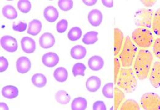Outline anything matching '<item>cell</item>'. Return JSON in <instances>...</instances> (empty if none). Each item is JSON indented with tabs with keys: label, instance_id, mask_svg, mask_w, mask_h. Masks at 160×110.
Listing matches in <instances>:
<instances>
[{
	"label": "cell",
	"instance_id": "6da1fadb",
	"mask_svg": "<svg viewBox=\"0 0 160 110\" xmlns=\"http://www.w3.org/2000/svg\"><path fill=\"white\" fill-rule=\"evenodd\" d=\"M153 57L152 52L146 49L138 51L134 62V72L136 77L140 79H145L150 73Z\"/></svg>",
	"mask_w": 160,
	"mask_h": 110
},
{
	"label": "cell",
	"instance_id": "7a4b0ae2",
	"mask_svg": "<svg viewBox=\"0 0 160 110\" xmlns=\"http://www.w3.org/2000/svg\"><path fill=\"white\" fill-rule=\"evenodd\" d=\"M117 84L120 89L127 93L134 92L136 89L138 81L133 70L131 68H121Z\"/></svg>",
	"mask_w": 160,
	"mask_h": 110
},
{
	"label": "cell",
	"instance_id": "3957f363",
	"mask_svg": "<svg viewBox=\"0 0 160 110\" xmlns=\"http://www.w3.org/2000/svg\"><path fill=\"white\" fill-rule=\"evenodd\" d=\"M137 52V47L132 42L130 37H126L119 55L122 67H131L135 60L136 55L138 54Z\"/></svg>",
	"mask_w": 160,
	"mask_h": 110
},
{
	"label": "cell",
	"instance_id": "277c9868",
	"mask_svg": "<svg viewBox=\"0 0 160 110\" xmlns=\"http://www.w3.org/2000/svg\"><path fill=\"white\" fill-rule=\"evenodd\" d=\"M131 37L136 44L144 49L150 48L154 41L152 32L145 28H136L133 31Z\"/></svg>",
	"mask_w": 160,
	"mask_h": 110
},
{
	"label": "cell",
	"instance_id": "5b68a950",
	"mask_svg": "<svg viewBox=\"0 0 160 110\" xmlns=\"http://www.w3.org/2000/svg\"><path fill=\"white\" fill-rule=\"evenodd\" d=\"M154 14L155 12L153 9H141L138 11L134 16L136 25L140 27V28H151Z\"/></svg>",
	"mask_w": 160,
	"mask_h": 110
},
{
	"label": "cell",
	"instance_id": "8992f818",
	"mask_svg": "<svg viewBox=\"0 0 160 110\" xmlns=\"http://www.w3.org/2000/svg\"><path fill=\"white\" fill-rule=\"evenodd\" d=\"M140 105L144 110H160V97L153 92L146 93L140 98Z\"/></svg>",
	"mask_w": 160,
	"mask_h": 110
},
{
	"label": "cell",
	"instance_id": "52a82bcc",
	"mask_svg": "<svg viewBox=\"0 0 160 110\" xmlns=\"http://www.w3.org/2000/svg\"><path fill=\"white\" fill-rule=\"evenodd\" d=\"M1 46L9 52H14L18 49V43L14 37L6 35L1 38Z\"/></svg>",
	"mask_w": 160,
	"mask_h": 110
},
{
	"label": "cell",
	"instance_id": "ba28073f",
	"mask_svg": "<svg viewBox=\"0 0 160 110\" xmlns=\"http://www.w3.org/2000/svg\"><path fill=\"white\" fill-rule=\"evenodd\" d=\"M149 79L155 88L160 87V62H155L152 67Z\"/></svg>",
	"mask_w": 160,
	"mask_h": 110
},
{
	"label": "cell",
	"instance_id": "9c48e42d",
	"mask_svg": "<svg viewBox=\"0 0 160 110\" xmlns=\"http://www.w3.org/2000/svg\"><path fill=\"white\" fill-rule=\"evenodd\" d=\"M20 44L22 51L27 54L33 53L36 49V42L32 38L23 37L20 41Z\"/></svg>",
	"mask_w": 160,
	"mask_h": 110
},
{
	"label": "cell",
	"instance_id": "30bf717a",
	"mask_svg": "<svg viewBox=\"0 0 160 110\" xmlns=\"http://www.w3.org/2000/svg\"><path fill=\"white\" fill-rule=\"evenodd\" d=\"M42 62L46 67L49 68L54 67L59 62V57L54 52H49L42 55Z\"/></svg>",
	"mask_w": 160,
	"mask_h": 110
},
{
	"label": "cell",
	"instance_id": "8fae6325",
	"mask_svg": "<svg viewBox=\"0 0 160 110\" xmlns=\"http://www.w3.org/2000/svg\"><path fill=\"white\" fill-rule=\"evenodd\" d=\"M124 41V35L122 31L119 28L114 29V55L117 56L120 53Z\"/></svg>",
	"mask_w": 160,
	"mask_h": 110
},
{
	"label": "cell",
	"instance_id": "7c38bea8",
	"mask_svg": "<svg viewBox=\"0 0 160 110\" xmlns=\"http://www.w3.org/2000/svg\"><path fill=\"white\" fill-rule=\"evenodd\" d=\"M31 62L28 58L23 56L19 57L16 61V68L19 73H27L30 70Z\"/></svg>",
	"mask_w": 160,
	"mask_h": 110
},
{
	"label": "cell",
	"instance_id": "4fadbf2b",
	"mask_svg": "<svg viewBox=\"0 0 160 110\" xmlns=\"http://www.w3.org/2000/svg\"><path fill=\"white\" fill-rule=\"evenodd\" d=\"M40 46L43 49H49L52 48L56 42L55 38L50 33H44L40 38Z\"/></svg>",
	"mask_w": 160,
	"mask_h": 110
},
{
	"label": "cell",
	"instance_id": "5bb4252c",
	"mask_svg": "<svg viewBox=\"0 0 160 110\" xmlns=\"http://www.w3.org/2000/svg\"><path fill=\"white\" fill-rule=\"evenodd\" d=\"M89 23L93 27H99L103 20V15L99 9H92L88 16Z\"/></svg>",
	"mask_w": 160,
	"mask_h": 110
},
{
	"label": "cell",
	"instance_id": "9a60e30c",
	"mask_svg": "<svg viewBox=\"0 0 160 110\" xmlns=\"http://www.w3.org/2000/svg\"><path fill=\"white\" fill-rule=\"evenodd\" d=\"M101 83V80L99 77L92 76L87 79L86 82V87L89 92H97L100 89Z\"/></svg>",
	"mask_w": 160,
	"mask_h": 110
},
{
	"label": "cell",
	"instance_id": "2e32d148",
	"mask_svg": "<svg viewBox=\"0 0 160 110\" xmlns=\"http://www.w3.org/2000/svg\"><path fill=\"white\" fill-rule=\"evenodd\" d=\"M89 68L92 71H99L104 65V60L99 55H94L88 60Z\"/></svg>",
	"mask_w": 160,
	"mask_h": 110
},
{
	"label": "cell",
	"instance_id": "e0dca14e",
	"mask_svg": "<svg viewBox=\"0 0 160 110\" xmlns=\"http://www.w3.org/2000/svg\"><path fill=\"white\" fill-rule=\"evenodd\" d=\"M44 17L48 22H54L59 18V12L55 7L49 6L44 10Z\"/></svg>",
	"mask_w": 160,
	"mask_h": 110
},
{
	"label": "cell",
	"instance_id": "ac0fdd59",
	"mask_svg": "<svg viewBox=\"0 0 160 110\" xmlns=\"http://www.w3.org/2000/svg\"><path fill=\"white\" fill-rule=\"evenodd\" d=\"M2 96L8 99H13L19 95V89L12 85H8L2 88L1 90Z\"/></svg>",
	"mask_w": 160,
	"mask_h": 110
},
{
	"label": "cell",
	"instance_id": "d6986e66",
	"mask_svg": "<svg viewBox=\"0 0 160 110\" xmlns=\"http://www.w3.org/2000/svg\"><path fill=\"white\" fill-rule=\"evenodd\" d=\"M42 29V23L39 20L33 19L28 24L27 33L32 35L37 36L38 35Z\"/></svg>",
	"mask_w": 160,
	"mask_h": 110
},
{
	"label": "cell",
	"instance_id": "ffe728a7",
	"mask_svg": "<svg viewBox=\"0 0 160 110\" xmlns=\"http://www.w3.org/2000/svg\"><path fill=\"white\" fill-rule=\"evenodd\" d=\"M86 49L81 45L75 46L70 51V55L72 57L76 60L82 59L86 55Z\"/></svg>",
	"mask_w": 160,
	"mask_h": 110
},
{
	"label": "cell",
	"instance_id": "44dd1931",
	"mask_svg": "<svg viewBox=\"0 0 160 110\" xmlns=\"http://www.w3.org/2000/svg\"><path fill=\"white\" fill-rule=\"evenodd\" d=\"M3 16L8 19L13 20L18 18V14L15 8L11 5H6L2 9Z\"/></svg>",
	"mask_w": 160,
	"mask_h": 110
},
{
	"label": "cell",
	"instance_id": "7402d4cb",
	"mask_svg": "<svg viewBox=\"0 0 160 110\" xmlns=\"http://www.w3.org/2000/svg\"><path fill=\"white\" fill-rule=\"evenodd\" d=\"M98 32L91 31L86 33L82 38V42L86 45H91L95 44L98 41Z\"/></svg>",
	"mask_w": 160,
	"mask_h": 110
},
{
	"label": "cell",
	"instance_id": "603a6c76",
	"mask_svg": "<svg viewBox=\"0 0 160 110\" xmlns=\"http://www.w3.org/2000/svg\"><path fill=\"white\" fill-rule=\"evenodd\" d=\"M88 102L86 98L83 97L75 98L71 105V108L73 110H84L86 109Z\"/></svg>",
	"mask_w": 160,
	"mask_h": 110
},
{
	"label": "cell",
	"instance_id": "cb8c5ba5",
	"mask_svg": "<svg viewBox=\"0 0 160 110\" xmlns=\"http://www.w3.org/2000/svg\"><path fill=\"white\" fill-rule=\"evenodd\" d=\"M32 82L35 86L41 88L46 86L47 79L43 74L36 73L32 76Z\"/></svg>",
	"mask_w": 160,
	"mask_h": 110
},
{
	"label": "cell",
	"instance_id": "d4e9b609",
	"mask_svg": "<svg viewBox=\"0 0 160 110\" xmlns=\"http://www.w3.org/2000/svg\"><path fill=\"white\" fill-rule=\"evenodd\" d=\"M152 28L154 34L160 37V8L158 9L154 14Z\"/></svg>",
	"mask_w": 160,
	"mask_h": 110
},
{
	"label": "cell",
	"instance_id": "484cf974",
	"mask_svg": "<svg viewBox=\"0 0 160 110\" xmlns=\"http://www.w3.org/2000/svg\"><path fill=\"white\" fill-rule=\"evenodd\" d=\"M68 76L67 70L64 67H59L55 70L54 72V77L57 81L63 82H65Z\"/></svg>",
	"mask_w": 160,
	"mask_h": 110
},
{
	"label": "cell",
	"instance_id": "4316f807",
	"mask_svg": "<svg viewBox=\"0 0 160 110\" xmlns=\"http://www.w3.org/2000/svg\"><path fill=\"white\" fill-rule=\"evenodd\" d=\"M56 101L61 105L68 104L71 99L70 95L65 91L61 90L57 92L55 95Z\"/></svg>",
	"mask_w": 160,
	"mask_h": 110
},
{
	"label": "cell",
	"instance_id": "83f0119b",
	"mask_svg": "<svg viewBox=\"0 0 160 110\" xmlns=\"http://www.w3.org/2000/svg\"><path fill=\"white\" fill-rule=\"evenodd\" d=\"M114 96H115L114 107L115 110H118L120 107V105L122 103V102L124 100L125 95L121 90H120V89H118V88H115L114 89Z\"/></svg>",
	"mask_w": 160,
	"mask_h": 110
},
{
	"label": "cell",
	"instance_id": "f1b7e54d",
	"mask_svg": "<svg viewBox=\"0 0 160 110\" xmlns=\"http://www.w3.org/2000/svg\"><path fill=\"white\" fill-rule=\"evenodd\" d=\"M82 35V31L80 27H75L70 30L68 33V38L72 41L79 40Z\"/></svg>",
	"mask_w": 160,
	"mask_h": 110
},
{
	"label": "cell",
	"instance_id": "f546056e",
	"mask_svg": "<svg viewBox=\"0 0 160 110\" xmlns=\"http://www.w3.org/2000/svg\"><path fill=\"white\" fill-rule=\"evenodd\" d=\"M120 110H140V106L137 102L134 100H126L120 107Z\"/></svg>",
	"mask_w": 160,
	"mask_h": 110
},
{
	"label": "cell",
	"instance_id": "4dcf8cb0",
	"mask_svg": "<svg viewBox=\"0 0 160 110\" xmlns=\"http://www.w3.org/2000/svg\"><path fill=\"white\" fill-rule=\"evenodd\" d=\"M102 93L105 98H113L114 97V87L113 82H108L106 84L103 89Z\"/></svg>",
	"mask_w": 160,
	"mask_h": 110
},
{
	"label": "cell",
	"instance_id": "1f68e13d",
	"mask_svg": "<svg viewBox=\"0 0 160 110\" xmlns=\"http://www.w3.org/2000/svg\"><path fill=\"white\" fill-rule=\"evenodd\" d=\"M18 7L20 12L27 14L31 10L32 4L28 0H20L18 2Z\"/></svg>",
	"mask_w": 160,
	"mask_h": 110
},
{
	"label": "cell",
	"instance_id": "d6a6232c",
	"mask_svg": "<svg viewBox=\"0 0 160 110\" xmlns=\"http://www.w3.org/2000/svg\"><path fill=\"white\" fill-rule=\"evenodd\" d=\"M86 70V67L82 63H75L72 69V73L75 77L77 76H84V72Z\"/></svg>",
	"mask_w": 160,
	"mask_h": 110
},
{
	"label": "cell",
	"instance_id": "836d02e7",
	"mask_svg": "<svg viewBox=\"0 0 160 110\" xmlns=\"http://www.w3.org/2000/svg\"><path fill=\"white\" fill-rule=\"evenodd\" d=\"M58 6L63 11H68L72 9L73 6V1L72 0H59Z\"/></svg>",
	"mask_w": 160,
	"mask_h": 110
},
{
	"label": "cell",
	"instance_id": "e575fe53",
	"mask_svg": "<svg viewBox=\"0 0 160 110\" xmlns=\"http://www.w3.org/2000/svg\"><path fill=\"white\" fill-rule=\"evenodd\" d=\"M68 28V22L65 19H62L56 25V30L58 33H63L65 32Z\"/></svg>",
	"mask_w": 160,
	"mask_h": 110
},
{
	"label": "cell",
	"instance_id": "d590c367",
	"mask_svg": "<svg viewBox=\"0 0 160 110\" xmlns=\"http://www.w3.org/2000/svg\"><path fill=\"white\" fill-rule=\"evenodd\" d=\"M120 67H121V64H120V60L118 58H115L114 59V81L115 83L117 82V78L118 76V74L120 72Z\"/></svg>",
	"mask_w": 160,
	"mask_h": 110
},
{
	"label": "cell",
	"instance_id": "8d00e7d4",
	"mask_svg": "<svg viewBox=\"0 0 160 110\" xmlns=\"http://www.w3.org/2000/svg\"><path fill=\"white\" fill-rule=\"evenodd\" d=\"M153 52L155 56L160 59V37L157 38L153 42Z\"/></svg>",
	"mask_w": 160,
	"mask_h": 110
},
{
	"label": "cell",
	"instance_id": "74e56055",
	"mask_svg": "<svg viewBox=\"0 0 160 110\" xmlns=\"http://www.w3.org/2000/svg\"><path fill=\"white\" fill-rule=\"evenodd\" d=\"M27 27V24L26 23L20 22L19 23V24L16 25L15 23H13V25H12V28L14 31L16 32H23L24 31L26 30Z\"/></svg>",
	"mask_w": 160,
	"mask_h": 110
},
{
	"label": "cell",
	"instance_id": "f35d334b",
	"mask_svg": "<svg viewBox=\"0 0 160 110\" xmlns=\"http://www.w3.org/2000/svg\"><path fill=\"white\" fill-rule=\"evenodd\" d=\"M9 67L8 60L3 56L0 57V72H5Z\"/></svg>",
	"mask_w": 160,
	"mask_h": 110
},
{
	"label": "cell",
	"instance_id": "ab89813d",
	"mask_svg": "<svg viewBox=\"0 0 160 110\" xmlns=\"http://www.w3.org/2000/svg\"><path fill=\"white\" fill-rule=\"evenodd\" d=\"M94 110H106L107 107L105 103L103 101L98 100L94 102L92 107Z\"/></svg>",
	"mask_w": 160,
	"mask_h": 110
},
{
	"label": "cell",
	"instance_id": "60d3db41",
	"mask_svg": "<svg viewBox=\"0 0 160 110\" xmlns=\"http://www.w3.org/2000/svg\"><path fill=\"white\" fill-rule=\"evenodd\" d=\"M140 1L146 7H152L157 2V1L155 0H141Z\"/></svg>",
	"mask_w": 160,
	"mask_h": 110
},
{
	"label": "cell",
	"instance_id": "b9f144b4",
	"mask_svg": "<svg viewBox=\"0 0 160 110\" xmlns=\"http://www.w3.org/2000/svg\"><path fill=\"white\" fill-rule=\"evenodd\" d=\"M102 4L104 6L107 8H113V0H102Z\"/></svg>",
	"mask_w": 160,
	"mask_h": 110
},
{
	"label": "cell",
	"instance_id": "7bdbcfd3",
	"mask_svg": "<svg viewBox=\"0 0 160 110\" xmlns=\"http://www.w3.org/2000/svg\"><path fill=\"white\" fill-rule=\"evenodd\" d=\"M82 2L86 5L91 6H94V4H96L98 2V0H82Z\"/></svg>",
	"mask_w": 160,
	"mask_h": 110
},
{
	"label": "cell",
	"instance_id": "ee69618b",
	"mask_svg": "<svg viewBox=\"0 0 160 110\" xmlns=\"http://www.w3.org/2000/svg\"><path fill=\"white\" fill-rule=\"evenodd\" d=\"M0 109L1 110H9V107H8V105L3 102H1L0 103Z\"/></svg>",
	"mask_w": 160,
	"mask_h": 110
}]
</instances>
